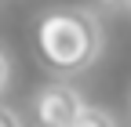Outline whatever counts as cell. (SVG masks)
<instances>
[{
	"instance_id": "cell-1",
	"label": "cell",
	"mask_w": 131,
	"mask_h": 127,
	"mask_svg": "<svg viewBox=\"0 0 131 127\" xmlns=\"http://www.w3.org/2000/svg\"><path fill=\"white\" fill-rule=\"evenodd\" d=\"M37 47L51 73L73 76V73H84L98 58L102 33L88 11H51L37 26Z\"/></svg>"
},
{
	"instance_id": "cell-2",
	"label": "cell",
	"mask_w": 131,
	"mask_h": 127,
	"mask_svg": "<svg viewBox=\"0 0 131 127\" xmlns=\"http://www.w3.org/2000/svg\"><path fill=\"white\" fill-rule=\"evenodd\" d=\"M80 94L66 84H51L40 91L37 98V120L47 123V127H77V116H80Z\"/></svg>"
},
{
	"instance_id": "cell-3",
	"label": "cell",
	"mask_w": 131,
	"mask_h": 127,
	"mask_svg": "<svg viewBox=\"0 0 131 127\" xmlns=\"http://www.w3.org/2000/svg\"><path fill=\"white\" fill-rule=\"evenodd\" d=\"M113 120L102 113V109H91V105H80V116H77V127H109Z\"/></svg>"
},
{
	"instance_id": "cell-4",
	"label": "cell",
	"mask_w": 131,
	"mask_h": 127,
	"mask_svg": "<svg viewBox=\"0 0 131 127\" xmlns=\"http://www.w3.org/2000/svg\"><path fill=\"white\" fill-rule=\"evenodd\" d=\"M22 120H18V113L15 109H7V105H0V127H18Z\"/></svg>"
},
{
	"instance_id": "cell-5",
	"label": "cell",
	"mask_w": 131,
	"mask_h": 127,
	"mask_svg": "<svg viewBox=\"0 0 131 127\" xmlns=\"http://www.w3.org/2000/svg\"><path fill=\"white\" fill-rule=\"evenodd\" d=\"M4 84H7V58L0 55V91H4Z\"/></svg>"
},
{
	"instance_id": "cell-6",
	"label": "cell",
	"mask_w": 131,
	"mask_h": 127,
	"mask_svg": "<svg viewBox=\"0 0 131 127\" xmlns=\"http://www.w3.org/2000/svg\"><path fill=\"white\" fill-rule=\"evenodd\" d=\"M98 4H120V0H98Z\"/></svg>"
}]
</instances>
